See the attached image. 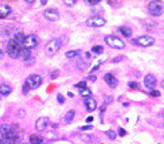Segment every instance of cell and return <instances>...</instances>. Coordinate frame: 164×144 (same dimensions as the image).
<instances>
[{"label": "cell", "mask_w": 164, "mask_h": 144, "mask_svg": "<svg viewBox=\"0 0 164 144\" xmlns=\"http://www.w3.org/2000/svg\"><path fill=\"white\" fill-rule=\"evenodd\" d=\"M57 99H58V103L59 104H64V102H65V98H64V96L61 95V93H58V96H57Z\"/></svg>", "instance_id": "cell-30"}, {"label": "cell", "mask_w": 164, "mask_h": 144, "mask_svg": "<svg viewBox=\"0 0 164 144\" xmlns=\"http://www.w3.org/2000/svg\"><path fill=\"white\" fill-rule=\"evenodd\" d=\"M122 59H124V57H122V56H120V57H117V58H115V59H113V60H112V62H115V63H116V62H119V61H122Z\"/></svg>", "instance_id": "cell-35"}, {"label": "cell", "mask_w": 164, "mask_h": 144, "mask_svg": "<svg viewBox=\"0 0 164 144\" xmlns=\"http://www.w3.org/2000/svg\"><path fill=\"white\" fill-rule=\"evenodd\" d=\"M64 37H57V38H53L49 41L45 46V53L49 57H52L56 53H58V51L61 49V46L64 45Z\"/></svg>", "instance_id": "cell-1"}, {"label": "cell", "mask_w": 164, "mask_h": 144, "mask_svg": "<svg viewBox=\"0 0 164 144\" xmlns=\"http://www.w3.org/2000/svg\"><path fill=\"white\" fill-rule=\"evenodd\" d=\"M89 80H91V81H96V76H94V75L91 76V75H90V76H89Z\"/></svg>", "instance_id": "cell-39"}, {"label": "cell", "mask_w": 164, "mask_h": 144, "mask_svg": "<svg viewBox=\"0 0 164 144\" xmlns=\"http://www.w3.org/2000/svg\"><path fill=\"white\" fill-rule=\"evenodd\" d=\"M75 117V111L74 110H69L68 112L66 113V115L64 117V124H69L73 122V119Z\"/></svg>", "instance_id": "cell-15"}, {"label": "cell", "mask_w": 164, "mask_h": 144, "mask_svg": "<svg viewBox=\"0 0 164 144\" xmlns=\"http://www.w3.org/2000/svg\"><path fill=\"white\" fill-rule=\"evenodd\" d=\"M163 127H164V124H163Z\"/></svg>", "instance_id": "cell-47"}, {"label": "cell", "mask_w": 164, "mask_h": 144, "mask_svg": "<svg viewBox=\"0 0 164 144\" xmlns=\"http://www.w3.org/2000/svg\"><path fill=\"white\" fill-rule=\"evenodd\" d=\"M58 70H54V72H52V74H51V78L52 80H54L56 77H58Z\"/></svg>", "instance_id": "cell-36"}, {"label": "cell", "mask_w": 164, "mask_h": 144, "mask_svg": "<svg viewBox=\"0 0 164 144\" xmlns=\"http://www.w3.org/2000/svg\"><path fill=\"white\" fill-rule=\"evenodd\" d=\"M91 95H93V92H91V90H90L89 88H85V89H81L80 90V96L82 98H90L91 97Z\"/></svg>", "instance_id": "cell-24"}, {"label": "cell", "mask_w": 164, "mask_h": 144, "mask_svg": "<svg viewBox=\"0 0 164 144\" xmlns=\"http://www.w3.org/2000/svg\"><path fill=\"white\" fill-rule=\"evenodd\" d=\"M88 5H91V6H95V5H98L100 4V1L98 0H91V1H86Z\"/></svg>", "instance_id": "cell-32"}, {"label": "cell", "mask_w": 164, "mask_h": 144, "mask_svg": "<svg viewBox=\"0 0 164 144\" xmlns=\"http://www.w3.org/2000/svg\"><path fill=\"white\" fill-rule=\"evenodd\" d=\"M64 4L66 6H69V7H71V6H74L75 4H76V1H75V0H72V1H64Z\"/></svg>", "instance_id": "cell-33"}, {"label": "cell", "mask_w": 164, "mask_h": 144, "mask_svg": "<svg viewBox=\"0 0 164 144\" xmlns=\"http://www.w3.org/2000/svg\"><path fill=\"white\" fill-rule=\"evenodd\" d=\"M106 23V21L104 17H101V16H91V17H88L87 21H86V24L90 28H101Z\"/></svg>", "instance_id": "cell-6"}, {"label": "cell", "mask_w": 164, "mask_h": 144, "mask_svg": "<svg viewBox=\"0 0 164 144\" xmlns=\"http://www.w3.org/2000/svg\"><path fill=\"white\" fill-rule=\"evenodd\" d=\"M73 96H74V95H73V93L69 91V92H68V97H73Z\"/></svg>", "instance_id": "cell-41"}, {"label": "cell", "mask_w": 164, "mask_h": 144, "mask_svg": "<svg viewBox=\"0 0 164 144\" xmlns=\"http://www.w3.org/2000/svg\"><path fill=\"white\" fill-rule=\"evenodd\" d=\"M104 81H105L109 87L111 88H116L117 84H118V80H117V77L112 73H108V74L104 75Z\"/></svg>", "instance_id": "cell-13"}, {"label": "cell", "mask_w": 164, "mask_h": 144, "mask_svg": "<svg viewBox=\"0 0 164 144\" xmlns=\"http://www.w3.org/2000/svg\"><path fill=\"white\" fill-rule=\"evenodd\" d=\"M11 92H12L11 85H8V84H6V83H2V84L0 85V95H1V96H8V95H11Z\"/></svg>", "instance_id": "cell-18"}, {"label": "cell", "mask_w": 164, "mask_h": 144, "mask_svg": "<svg viewBox=\"0 0 164 144\" xmlns=\"http://www.w3.org/2000/svg\"><path fill=\"white\" fill-rule=\"evenodd\" d=\"M49 124H50V120L46 117H41L36 120L35 122V127H36V130L38 131H44L45 129L48 128Z\"/></svg>", "instance_id": "cell-11"}, {"label": "cell", "mask_w": 164, "mask_h": 144, "mask_svg": "<svg viewBox=\"0 0 164 144\" xmlns=\"http://www.w3.org/2000/svg\"><path fill=\"white\" fill-rule=\"evenodd\" d=\"M118 30H119V32L122 34V36H124V37H127V38H128V37L132 36V29L128 28V27H125V26L119 27Z\"/></svg>", "instance_id": "cell-19"}, {"label": "cell", "mask_w": 164, "mask_h": 144, "mask_svg": "<svg viewBox=\"0 0 164 144\" xmlns=\"http://www.w3.org/2000/svg\"><path fill=\"white\" fill-rule=\"evenodd\" d=\"M103 51H104V49L101 45H96V46L91 47V52L94 54H101V53H103Z\"/></svg>", "instance_id": "cell-25"}, {"label": "cell", "mask_w": 164, "mask_h": 144, "mask_svg": "<svg viewBox=\"0 0 164 144\" xmlns=\"http://www.w3.org/2000/svg\"><path fill=\"white\" fill-rule=\"evenodd\" d=\"M0 139H1V136H0Z\"/></svg>", "instance_id": "cell-46"}, {"label": "cell", "mask_w": 164, "mask_h": 144, "mask_svg": "<svg viewBox=\"0 0 164 144\" xmlns=\"http://www.w3.org/2000/svg\"><path fill=\"white\" fill-rule=\"evenodd\" d=\"M149 93H150V96H153V97H159L161 96V92H159V90H151V91H149Z\"/></svg>", "instance_id": "cell-29"}, {"label": "cell", "mask_w": 164, "mask_h": 144, "mask_svg": "<svg viewBox=\"0 0 164 144\" xmlns=\"http://www.w3.org/2000/svg\"><path fill=\"white\" fill-rule=\"evenodd\" d=\"M0 98H1V95H0Z\"/></svg>", "instance_id": "cell-45"}, {"label": "cell", "mask_w": 164, "mask_h": 144, "mask_svg": "<svg viewBox=\"0 0 164 144\" xmlns=\"http://www.w3.org/2000/svg\"><path fill=\"white\" fill-rule=\"evenodd\" d=\"M42 82H43V80H42V77H41V75L34 74V75H30V76L27 78L24 85L28 87L29 90H30V89H37V88L41 87Z\"/></svg>", "instance_id": "cell-5"}, {"label": "cell", "mask_w": 164, "mask_h": 144, "mask_svg": "<svg viewBox=\"0 0 164 144\" xmlns=\"http://www.w3.org/2000/svg\"><path fill=\"white\" fill-rule=\"evenodd\" d=\"M105 43L112 49H116V50H122L125 47V43L122 39H120L119 37L116 36H105L104 38Z\"/></svg>", "instance_id": "cell-4"}, {"label": "cell", "mask_w": 164, "mask_h": 144, "mask_svg": "<svg viewBox=\"0 0 164 144\" xmlns=\"http://www.w3.org/2000/svg\"><path fill=\"white\" fill-rule=\"evenodd\" d=\"M2 57V50H1V49H0V58Z\"/></svg>", "instance_id": "cell-42"}, {"label": "cell", "mask_w": 164, "mask_h": 144, "mask_svg": "<svg viewBox=\"0 0 164 144\" xmlns=\"http://www.w3.org/2000/svg\"><path fill=\"white\" fill-rule=\"evenodd\" d=\"M0 144H4V141H2L1 139H0Z\"/></svg>", "instance_id": "cell-43"}, {"label": "cell", "mask_w": 164, "mask_h": 144, "mask_svg": "<svg viewBox=\"0 0 164 144\" xmlns=\"http://www.w3.org/2000/svg\"><path fill=\"white\" fill-rule=\"evenodd\" d=\"M9 131H11V126H8V124H1L0 126V136H1V139H4L6 135L9 134Z\"/></svg>", "instance_id": "cell-20"}, {"label": "cell", "mask_w": 164, "mask_h": 144, "mask_svg": "<svg viewBox=\"0 0 164 144\" xmlns=\"http://www.w3.org/2000/svg\"><path fill=\"white\" fill-rule=\"evenodd\" d=\"M11 7L8 5H1L0 6V19H5L11 14Z\"/></svg>", "instance_id": "cell-16"}, {"label": "cell", "mask_w": 164, "mask_h": 144, "mask_svg": "<svg viewBox=\"0 0 164 144\" xmlns=\"http://www.w3.org/2000/svg\"><path fill=\"white\" fill-rule=\"evenodd\" d=\"M105 134L109 136V139H116V137H117V134L113 130H106Z\"/></svg>", "instance_id": "cell-26"}, {"label": "cell", "mask_w": 164, "mask_h": 144, "mask_svg": "<svg viewBox=\"0 0 164 144\" xmlns=\"http://www.w3.org/2000/svg\"><path fill=\"white\" fill-rule=\"evenodd\" d=\"M128 87L131 88V89H139L140 84L138 82H128Z\"/></svg>", "instance_id": "cell-28"}, {"label": "cell", "mask_w": 164, "mask_h": 144, "mask_svg": "<svg viewBox=\"0 0 164 144\" xmlns=\"http://www.w3.org/2000/svg\"><path fill=\"white\" fill-rule=\"evenodd\" d=\"M163 119H164V114H163Z\"/></svg>", "instance_id": "cell-44"}, {"label": "cell", "mask_w": 164, "mask_h": 144, "mask_svg": "<svg viewBox=\"0 0 164 144\" xmlns=\"http://www.w3.org/2000/svg\"><path fill=\"white\" fill-rule=\"evenodd\" d=\"M12 39L15 41L20 46H22V45H23V41H24V39H26V35H24L23 32H16L15 35L13 36Z\"/></svg>", "instance_id": "cell-17"}, {"label": "cell", "mask_w": 164, "mask_h": 144, "mask_svg": "<svg viewBox=\"0 0 164 144\" xmlns=\"http://www.w3.org/2000/svg\"><path fill=\"white\" fill-rule=\"evenodd\" d=\"M93 128H94V127H93L91 124H87V126H82V127L80 128V130H81V131H88V130H93Z\"/></svg>", "instance_id": "cell-27"}, {"label": "cell", "mask_w": 164, "mask_h": 144, "mask_svg": "<svg viewBox=\"0 0 164 144\" xmlns=\"http://www.w3.org/2000/svg\"><path fill=\"white\" fill-rule=\"evenodd\" d=\"M21 57L23 58V60H24V61L29 60V59H31L32 56H31V52H30V50H27V49H24V47H22Z\"/></svg>", "instance_id": "cell-23"}, {"label": "cell", "mask_w": 164, "mask_h": 144, "mask_svg": "<svg viewBox=\"0 0 164 144\" xmlns=\"http://www.w3.org/2000/svg\"><path fill=\"white\" fill-rule=\"evenodd\" d=\"M37 44H38L37 37L35 36V35H28V36H26V39L23 41L22 47H24L27 50H30L31 51L32 49H35V47L37 46Z\"/></svg>", "instance_id": "cell-8"}, {"label": "cell", "mask_w": 164, "mask_h": 144, "mask_svg": "<svg viewBox=\"0 0 164 144\" xmlns=\"http://www.w3.org/2000/svg\"><path fill=\"white\" fill-rule=\"evenodd\" d=\"M85 106H86V108H87V111L93 112V111H95L96 107H97V103H96V100H94L93 98H87L85 100Z\"/></svg>", "instance_id": "cell-14"}, {"label": "cell", "mask_w": 164, "mask_h": 144, "mask_svg": "<svg viewBox=\"0 0 164 144\" xmlns=\"http://www.w3.org/2000/svg\"><path fill=\"white\" fill-rule=\"evenodd\" d=\"M118 134H119V136H125V135H126V131H125V129L124 128H119Z\"/></svg>", "instance_id": "cell-34"}, {"label": "cell", "mask_w": 164, "mask_h": 144, "mask_svg": "<svg viewBox=\"0 0 164 144\" xmlns=\"http://www.w3.org/2000/svg\"><path fill=\"white\" fill-rule=\"evenodd\" d=\"M147 9H148L150 15L156 16V17H157V16H159L162 13H163L164 6L161 1H159V0H153V1H150V2L148 4Z\"/></svg>", "instance_id": "cell-3"}, {"label": "cell", "mask_w": 164, "mask_h": 144, "mask_svg": "<svg viewBox=\"0 0 164 144\" xmlns=\"http://www.w3.org/2000/svg\"><path fill=\"white\" fill-rule=\"evenodd\" d=\"M75 87L80 88V89H85V88H87V83H86V82H80V83H78Z\"/></svg>", "instance_id": "cell-31"}, {"label": "cell", "mask_w": 164, "mask_h": 144, "mask_svg": "<svg viewBox=\"0 0 164 144\" xmlns=\"http://www.w3.org/2000/svg\"><path fill=\"white\" fill-rule=\"evenodd\" d=\"M156 83H157V80H156V76L153 75V74H148L144 76V85L148 89L149 91L154 90V88L156 87Z\"/></svg>", "instance_id": "cell-12"}, {"label": "cell", "mask_w": 164, "mask_h": 144, "mask_svg": "<svg viewBox=\"0 0 164 144\" xmlns=\"http://www.w3.org/2000/svg\"><path fill=\"white\" fill-rule=\"evenodd\" d=\"M59 12L54 8H48V9L44 10V17L48 21H51V22H54V21L59 20Z\"/></svg>", "instance_id": "cell-10"}, {"label": "cell", "mask_w": 164, "mask_h": 144, "mask_svg": "<svg viewBox=\"0 0 164 144\" xmlns=\"http://www.w3.org/2000/svg\"><path fill=\"white\" fill-rule=\"evenodd\" d=\"M28 91H29V89H28V87H26V85H23V95H27V93H28Z\"/></svg>", "instance_id": "cell-37"}, {"label": "cell", "mask_w": 164, "mask_h": 144, "mask_svg": "<svg viewBox=\"0 0 164 144\" xmlns=\"http://www.w3.org/2000/svg\"><path fill=\"white\" fill-rule=\"evenodd\" d=\"M46 4H48V2H46V1H41V5H42V6L46 5Z\"/></svg>", "instance_id": "cell-40"}, {"label": "cell", "mask_w": 164, "mask_h": 144, "mask_svg": "<svg viewBox=\"0 0 164 144\" xmlns=\"http://www.w3.org/2000/svg\"><path fill=\"white\" fill-rule=\"evenodd\" d=\"M134 43L139 45V46H142V47H149L154 45V43H155V38L151 36H147V35H144V36H140L138 37Z\"/></svg>", "instance_id": "cell-7"}, {"label": "cell", "mask_w": 164, "mask_h": 144, "mask_svg": "<svg viewBox=\"0 0 164 144\" xmlns=\"http://www.w3.org/2000/svg\"><path fill=\"white\" fill-rule=\"evenodd\" d=\"M81 53H82L81 50H73V51H67L65 53V56H66V58H68V59H72V58L79 57Z\"/></svg>", "instance_id": "cell-22"}, {"label": "cell", "mask_w": 164, "mask_h": 144, "mask_svg": "<svg viewBox=\"0 0 164 144\" xmlns=\"http://www.w3.org/2000/svg\"><path fill=\"white\" fill-rule=\"evenodd\" d=\"M21 50L22 46H20L15 41L9 39L8 44H7V53L12 59H17L21 57Z\"/></svg>", "instance_id": "cell-2"}, {"label": "cell", "mask_w": 164, "mask_h": 144, "mask_svg": "<svg viewBox=\"0 0 164 144\" xmlns=\"http://www.w3.org/2000/svg\"><path fill=\"white\" fill-rule=\"evenodd\" d=\"M11 134H12V136H13L14 141L17 143V142L21 141L22 137H23V130H22V128H20V126H17V124H12Z\"/></svg>", "instance_id": "cell-9"}, {"label": "cell", "mask_w": 164, "mask_h": 144, "mask_svg": "<svg viewBox=\"0 0 164 144\" xmlns=\"http://www.w3.org/2000/svg\"><path fill=\"white\" fill-rule=\"evenodd\" d=\"M29 139H30V143H31V144H42L43 143V137L41 136V135H38V134L30 135Z\"/></svg>", "instance_id": "cell-21"}, {"label": "cell", "mask_w": 164, "mask_h": 144, "mask_svg": "<svg viewBox=\"0 0 164 144\" xmlns=\"http://www.w3.org/2000/svg\"><path fill=\"white\" fill-rule=\"evenodd\" d=\"M93 120H94V118H93V117H88V118L86 119V121H87L88 124H89V122H93Z\"/></svg>", "instance_id": "cell-38"}]
</instances>
